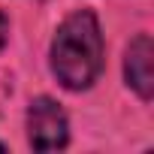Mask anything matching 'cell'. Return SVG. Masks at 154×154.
<instances>
[{
  "instance_id": "3",
  "label": "cell",
  "mask_w": 154,
  "mask_h": 154,
  "mask_svg": "<svg viewBox=\"0 0 154 154\" xmlns=\"http://www.w3.org/2000/svg\"><path fill=\"white\" fill-rule=\"evenodd\" d=\"M124 79L142 100H151V94H154V42L148 33H139L130 39V45L124 51Z\"/></svg>"
},
{
  "instance_id": "1",
  "label": "cell",
  "mask_w": 154,
  "mask_h": 154,
  "mask_svg": "<svg viewBox=\"0 0 154 154\" xmlns=\"http://www.w3.org/2000/svg\"><path fill=\"white\" fill-rule=\"evenodd\" d=\"M51 72L66 91H88L103 72V33L91 9H79L60 21L51 39Z\"/></svg>"
},
{
  "instance_id": "5",
  "label": "cell",
  "mask_w": 154,
  "mask_h": 154,
  "mask_svg": "<svg viewBox=\"0 0 154 154\" xmlns=\"http://www.w3.org/2000/svg\"><path fill=\"white\" fill-rule=\"evenodd\" d=\"M0 151H6V145H3V142H0Z\"/></svg>"
},
{
  "instance_id": "4",
  "label": "cell",
  "mask_w": 154,
  "mask_h": 154,
  "mask_svg": "<svg viewBox=\"0 0 154 154\" xmlns=\"http://www.w3.org/2000/svg\"><path fill=\"white\" fill-rule=\"evenodd\" d=\"M6 39H9V21H6L3 12H0V51L6 48Z\"/></svg>"
},
{
  "instance_id": "2",
  "label": "cell",
  "mask_w": 154,
  "mask_h": 154,
  "mask_svg": "<svg viewBox=\"0 0 154 154\" xmlns=\"http://www.w3.org/2000/svg\"><path fill=\"white\" fill-rule=\"evenodd\" d=\"M27 142L33 151H57L69 142V124L63 109L51 97H36L27 109Z\"/></svg>"
}]
</instances>
